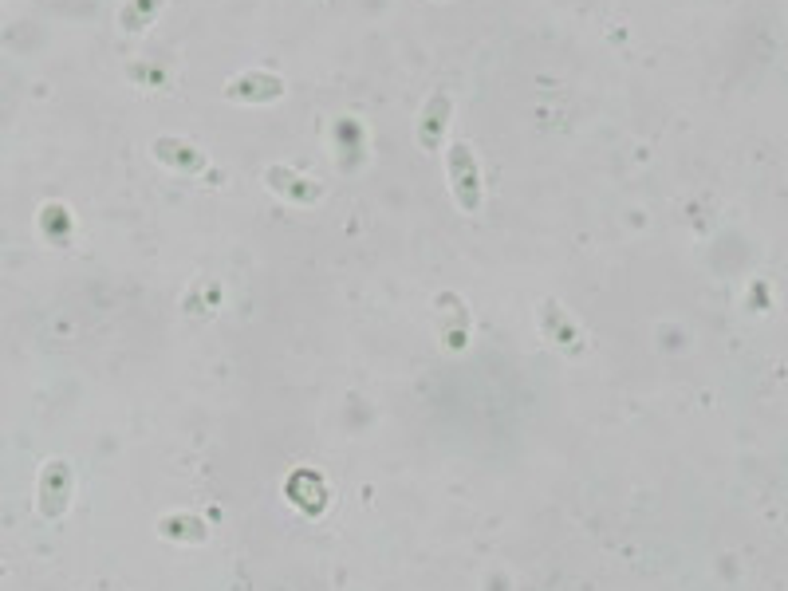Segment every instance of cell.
<instances>
[{
	"instance_id": "6da1fadb",
	"label": "cell",
	"mask_w": 788,
	"mask_h": 591,
	"mask_svg": "<svg viewBox=\"0 0 788 591\" xmlns=\"http://www.w3.org/2000/svg\"><path fill=\"white\" fill-rule=\"evenodd\" d=\"M446 170H450L454 201H458L465 213H477V209H481V174H477V158H473V150H469L465 138H454V142H450Z\"/></svg>"
},
{
	"instance_id": "7a4b0ae2",
	"label": "cell",
	"mask_w": 788,
	"mask_h": 591,
	"mask_svg": "<svg viewBox=\"0 0 788 591\" xmlns=\"http://www.w3.org/2000/svg\"><path fill=\"white\" fill-rule=\"evenodd\" d=\"M40 517H48V521H60L67 513V501H71V469H67L64 461H52V465H44V473H40Z\"/></svg>"
},
{
	"instance_id": "3957f363",
	"label": "cell",
	"mask_w": 788,
	"mask_h": 591,
	"mask_svg": "<svg viewBox=\"0 0 788 591\" xmlns=\"http://www.w3.org/2000/svg\"><path fill=\"white\" fill-rule=\"evenodd\" d=\"M264 186H268L272 194H280L284 201H292V205H316V201L324 197V186H320V182H308V178H300V174L288 170V166L264 170Z\"/></svg>"
},
{
	"instance_id": "277c9868",
	"label": "cell",
	"mask_w": 788,
	"mask_h": 591,
	"mask_svg": "<svg viewBox=\"0 0 788 591\" xmlns=\"http://www.w3.org/2000/svg\"><path fill=\"white\" fill-rule=\"evenodd\" d=\"M446 123H450V95L438 91V95L426 99V107H422V115H418V123H414L418 146H422V150H438V142H442V134H446Z\"/></svg>"
},
{
	"instance_id": "5b68a950",
	"label": "cell",
	"mask_w": 788,
	"mask_h": 591,
	"mask_svg": "<svg viewBox=\"0 0 788 591\" xmlns=\"http://www.w3.org/2000/svg\"><path fill=\"white\" fill-rule=\"evenodd\" d=\"M229 99H241V103H268L276 95H284V83L280 75H268V71H245L241 79H233L225 87Z\"/></svg>"
},
{
	"instance_id": "8992f818",
	"label": "cell",
	"mask_w": 788,
	"mask_h": 591,
	"mask_svg": "<svg viewBox=\"0 0 788 591\" xmlns=\"http://www.w3.org/2000/svg\"><path fill=\"white\" fill-rule=\"evenodd\" d=\"M154 158L162 166H170V170H182V174H205L209 170V158L201 150H194V146L178 142V138H158L154 142Z\"/></svg>"
},
{
	"instance_id": "52a82bcc",
	"label": "cell",
	"mask_w": 788,
	"mask_h": 591,
	"mask_svg": "<svg viewBox=\"0 0 788 591\" xmlns=\"http://www.w3.org/2000/svg\"><path fill=\"white\" fill-rule=\"evenodd\" d=\"M162 532H166V536H178V540H194V544L197 540H205V525H201L197 517H186V513L162 521Z\"/></svg>"
},
{
	"instance_id": "ba28073f",
	"label": "cell",
	"mask_w": 788,
	"mask_h": 591,
	"mask_svg": "<svg viewBox=\"0 0 788 591\" xmlns=\"http://www.w3.org/2000/svg\"><path fill=\"white\" fill-rule=\"evenodd\" d=\"M158 4H162V0H134L131 8L123 12V28H127V32H142V28L154 20Z\"/></svg>"
}]
</instances>
